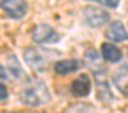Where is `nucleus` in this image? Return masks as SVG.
Returning <instances> with one entry per match:
<instances>
[{
  "label": "nucleus",
  "instance_id": "ddd939ff",
  "mask_svg": "<svg viewBox=\"0 0 128 113\" xmlns=\"http://www.w3.org/2000/svg\"><path fill=\"white\" fill-rule=\"evenodd\" d=\"M92 2H96V3H101V5H104V6H107V8H118L119 6V3H120V0H92Z\"/></svg>",
  "mask_w": 128,
  "mask_h": 113
},
{
  "label": "nucleus",
  "instance_id": "9d476101",
  "mask_svg": "<svg viewBox=\"0 0 128 113\" xmlns=\"http://www.w3.org/2000/svg\"><path fill=\"white\" fill-rule=\"evenodd\" d=\"M80 66V62L77 59H63L54 64V71L56 74L60 76H65V74H71L74 71H77Z\"/></svg>",
  "mask_w": 128,
  "mask_h": 113
},
{
  "label": "nucleus",
  "instance_id": "2eb2a0df",
  "mask_svg": "<svg viewBox=\"0 0 128 113\" xmlns=\"http://www.w3.org/2000/svg\"><path fill=\"white\" fill-rule=\"evenodd\" d=\"M8 89H6V86L5 84H2L0 83V101H5L6 98H8Z\"/></svg>",
  "mask_w": 128,
  "mask_h": 113
},
{
  "label": "nucleus",
  "instance_id": "dca6fc26",
  "mask_svg": "<svg viewBox=\"0 0 128 113\" xmlns=\"http://www.w3.org/2000/svg\"><path fill=\"white\" fill-rule=\"evenodd\" d=\"M12 113H15V112H12Z\"/></svg>",
  "mask_w": 128,
  "mask_h": 113
},
{
  "label": "nucleus",
  "instance_id": "1a4fd4ad",
  "mask_svg": "<svg viewBox=\"0 0 128 113\" xmlns=\"http://www.w3.org/2000/svg\"><path fill=\"white\" fill-rule=\"evenodd\" d=\"M113 82L124 95H128V65L120 66L113 74Z\"/></svg>",
  "mask_w": 128,
  "mask_h": 113
},
{
  "label": "nucleus",
  "instance_id": "9b49d317",
  "mask_svg": "<svg viewBox=\"0 0 128 113\" xmlns=\"http://www.w3.org/2000/svg\"><path fill=\"white\" fill-rule=\"evenodd\" d=\"M5 66L8 68V71H9L12 80H21V78L26 77V76H24V71L21 70V65H20V62H18V59L15 58L14 54H9L8 58H6Z\"/></svg>",
  "mask_w": 128,
  "mask_h": 113
},
{
  "label": "nucleus",
  "instance_id": "4468645a",
  "mask_svg": "<svg viewBox=\"0 0 128 113\" xmlns=\"http://www.w3.org/2000/svg\"><path fill=\"white\" fill-rule=\"evenodd\" d=\"M0 80H3V82H8V80H12L8 68L5 66V64H0Z\"/></svg>",
  "mask_w": 128,
  "mask_h": 113
},
{
  "label": "nucleus",
  "instance_id": "f8f14e48",
  "mask_svg": "<svg viewBox=\"0 0 128 113\" xmlns=\"http://www.w3.org/2000/svg\"><path fill=\"white\" fill-rule=\"evenodd\" d=\"M84 58H86L88 64H90V65H92V68H94V64H96V62L100 60V54H98V51H96V50L89 48V50L84 53Z\"/></svg>",
  "mask_w": 128,
  "mask_h": 113
},
{
  "label": "nucleus",
  "instance_id": "0eeeda50",
  "mask_svg": "<svg viewBox=\"0 0 128 113\" xmlns=\"http://www.w3.org/2000/svg\"><path fill=\"white\" fill-rule=\"evenodd\" d=\"M90 89H92V83L86 74L78 76L71 84V92L76 96H88L90 94Z\"/></svg>",
  "mask_w": 128,
  "mask_h": 113
},
{
  "label": "nucleus",
  "instance_id": "6e6552de",
  "mask_svg": "<svg viewBox=\"0 0 128 113\" xmlns=\"http://www.w3.org/2000/svg\"><path fill=\"white\" fill-rule=\"evenodd\" d=\"M101 53H102V59L110 62V64H116L122 59V51L120 48H118L116 45L110 44V42H104L101 45Z\"/></svg>",
  "mask_w": 128,
  "mask_h": 113
},
{
  "label": "nucleus",
  "instance_id": "423d86ee",
  "mask_svg": "<svg viewBox=\"0 0 128 113\" xmlns=\"http://www.w3.org/2000/svg\"><path fill=\"white\" fill-rule=\"evenodd\" d=\"M106 38L113 42H122L128 39V32L120 21H112L106 29Z\"/></svg>",
  "mask_w": 128,
  "mask_h": 113
},
{
  "label": "nucleus",
  "instance_id": "39448f33",
  "mask_svg": "<svg viewBox=\"0 0 128 113\" xmlns=\"http://www.w3.org/2000/svg\"><path fill=\"white\" fill-rule=\"evenodd\" d=\"M0 8L11 18L20 20L27 14V2L26 0H0Z\"/></svg>",
  "mask_w": 128,
  "mask_h": 113
},
{
  "label": "nucleus",
  "instance_id": "7ed1b4c3",
  "mask_svg": "<svg viewBox=\"0 0 128 113\" xmlns=\"http://www.w3.org/2000/svg\"><path fill=\"white\" fill-rule=\"evenodd\" d=\"M83 20L89 27H102L104 24L108 23L110 14L106 9L95 8V6H86L83 9Z\"/></svg>",
  "mask_w": 128,
  "mask_h": 113
},
{
  "label": "nucleus",
  "instance_id": "f257e3e1",
  "mask_svg": "<svg viewBox=\"0 0 128 113\" xmlns=\"http://www.w3.org/2000/svg\"><path fill=\"white\" fill-rule=\"evenodd\" d=\"M20 100L30 107H38L50 101V92L41 78H33L29 80L24 89L20 92Z\"/></svg>",
  "mask_w": 128,
  "mask_h": 113
},
{
  "label": "nucleus",
  "instance_id": "f03ea898",
  "mask_svg": "<svg viewBox=\"0 0 128 113\" xmlns=\"http://www.w3.org/2000/svg\"><path fill=\"white\" fill-rule=\"evenodd\" d=\"M57 53L56 51H51V50H44V48H38V47H29L24 50V62L33 70V71H38V72H42V71H47V68L50 66V62H51V56H56Z\"/></svg>",
  "mask_w": 128,
  "mask_h": 113
},
{
  "label": "nucleus",
  "instance_id": "20e7f679",
  "mask_svg": "<svg viewBox=\"0 0 128 113\" xmlns=\"http://www.w3.org/2000/svg\"><path fill=\"white\" fill-rule=\"evenodd\" d=\"M32 38L36 44H53L57 42L60 39V35L57 33L56 29H53L50 24H38L33 32H32Z\"/></svg>",
  "mask_w": 128,
  "mask_h": 113
}]
</instances>
